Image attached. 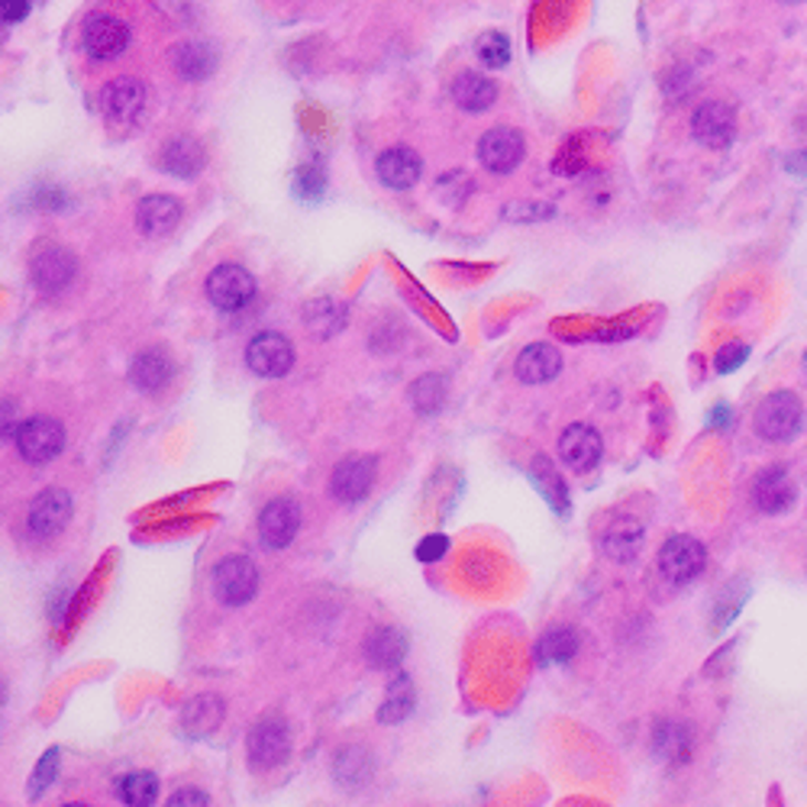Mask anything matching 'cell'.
I'll return each instance as SVG.
<instances>
[{"label":"cell","mask_w":807,"mask_h":807,"mask_svg":"<svg viewBox=\"0 0 807 807\" xmlns=\"http://www.w3.org/2000/svg\"><path fill=\"white\" fill-rule=\"evenodd\" d=\"M323 191H327V174L317 166H300L295 171V194L300 201H320Z\"/></svg>","instance_id":"e575fe53"},{"label":"cell","mask_w":807,"mask_h":807,"mask_svg":"<svg viewBox=\"0 0 807 807\" xmlns=\"http://www.w3.org/2000/svg\"><path fill=\"white\" fill-rule=\"evenodd\" d=\"M785 166H788V171H792V174H798V178H805V181H807V149L795 152V156H792V159H788Z\"/></svg>","instance_id":"b9f144b4"},{"label":"cell","mask_w":807,"mask_h":807,"mask_svg":"<svg viewBox=\"0 0 807 807\" xmlns=\"http://www.w3.org/2000/svg\"><path fill=\"white\" fill-rule=\"evenodd\" d=\"M785 3H798V0H785Z\"/></svg>","instance_id":"ee69618b"},{"label":"cell","mask_w":807,"mask_h":807,"mask_svg":"<svg viewBox=\"0 0 807 807\" xmlns=\"http://www.w3.org/2000/svg\"><path fill=\"white\" fill-rule=\"evenodd\" d=\"M414 708V691H411V681L401 679L391 684V694H387V704L382 708V723H397L404 721Z\"/></svg>","instance_id":"836d02e7"},{"label":"cell","mask_w":807,"mask_h":807,"mask_svg":"<svg viewBox=\"0 0 807 807\" xmlns=\"http://www.w3.org/2000/svg\"><path fill=\"white\" fill-rule=\"evenodd\" d=\"M575 652H578V634L572 627H553L537 643V659L543 666H562L575 659Z\"/></svg>","instance_id":"f1b7e54d"},{"label":"cell","mask_w":807,"mask_h":807,"mask_svg":"<svg viewBox=\"0 0 807 807\" xmlns=\"http://www.w3.org/2000/svg\"><path fill=\"white\" fill-rule=\"evenodd\" d=\"M13 439H17V453L30 466H45L65 449V426L52 417H30L26 424L17 426Z\"/></svg>","instance_id":"3957f363"},{"label":"cell","mask_w":807,"mask_h":807,"mask_svg":"<svg viewBox=\"0 0 807 807\" xmlns=\"http://www.w3.org/2000/svg\"><path fill=\"white\" fill-rule=\"evenodd\" d=\"M211 585L216 601L226 607L249 604L255 597V588H258V569L246 555H226L213 565Z\"/></svg>","instance_id":"6da1fadb"},{"label":"cell","mask_w":807,"mask_h":807,"mask_svg":"<svg viewBox=\"0 0 807 807\" xmlns=\"http://www.w3.org/2000/svg\"><path fill=\"white\" fill-rule=\"evenodd\" d=\"M446 550H449V540L443 533H433V537H426L424 543L417 546V559L421 562H439L446 555Z\"/></svg>","instance_id":"f35d334b"},{"label":"cell","mask_w":807,"mask_h":807,"mask_svg":"<svg viewBox=\"0 0 807 807\" xmlns=\"http://www.w3.org/2000/svg\"><path fill=\"white\" fill-rule=\"evenodd\" d=\"M68 520H72V495L62 488H49L40 498H33L30 513H26V527L40 540L59 537L68 527Z\"/></svg>","instance_id":"30bf717a"},{"label":"cell","mask_w":807,"mask_h":807,"mask_svg":"<svg viewBox=\"0 0 807 807\" xmlns=\"http://www.w3.org/2000/svg\"><path fill=\"white\" fill-rule=\"evenodd\" d=\"M708 553L694 537H669L662 553H659V572L672 585H688L704 572Z\"/></svg>","instance_id":"8992f818"},{"label":"cell","mask_w":807,"mask_h":807,"mask_svg":"<svg viewBox=\"0 0 807 807\" xmlns=\"http://www.w3.org/2000/svg\"><path fill=\"white\" fill-rule=\"evenodd\" d=\"M753 501L756 508L765 513H785L795 505V485L788 478V471L782 468H765L763 475L753 485Z\"/></svg>","instance_id":"ffe728a7"},{"label":"cell","mask_w":807,"mask_h":807,"mask_svg":"<svg viewBox=\"0 0 807 807\" xmlns=\"http://www.w3.org/2000/svg\"><path fill=\"white\" fill-rule=\"evenodd\" d=\"M178 223H181V204L174 198H169V194H149L136 208V226L149 240L169 236Z\"/></svg>","instance_id":"e0dca14e"},{"label":"cell","mask_w":807,"mask_h":807,"mask_svg":"<svg viewBox=\"0 0 807 807\" xmlns=\"http://www.w3.org/2000/svg\"><path fill=\"white\" fill-rule=\"evenodd\" d=\"M475 52H478V59H481L485 68H505L510 62L508 36H505V33H495V30H488V33L478 36Z\"/></svg>","instance_id":"d6a6232c"},{"label":"cell","mask_w":807,"mask_h":807,"mask_svg":"<svg viewBox=\"0 0 807 807\" xmlns=\"http://www.w3.org/2000/svg\"><path fill=\"white\" fill-rule=\"evenodd\" d=\"M746 355H750V349L743 342H730V346H723L721 352L714 355V369L721 375H730V372H736L746 362Z\"/></svg>","instance_id":"8d00e7d4"},{"label":"cell","mask_w":807,"mask_h":807,"mask_svg":"<svg viewBox=\"0 0 807 807\" xmlns=\"http://www.w3.org/2000/svg\"><path fill=\"white\" fill-rule=\"evenodd\" d=\"M30 13V0H0V17L3 23H20Z\"/></svg>","instance_id":"ab89813d"},{"label":"cell","mask_w":807,"mask_h":807,"mask_svg":"<svg viewBox=\"0 0 807 807\" xmlns=\"http://www.w3.org/2000/svg\"><path fill=\"white\" fill-rule=\"evenodd\" d=\"M691 136L708 149H726L736 136V114L721 100H704L691 114Z\"/></svg>","instance_id":"9c48e42d"},{"label":"cell","mask_w":807,"mask_h":807,"mask_svg":"<svg viewBox=\"0 0 807 807\" xmlns=\"http://www.w3.org/2000/svg\"><path fill=\"white\" fill-rule=\"evenodd\" d=\"M379 178L394 191H407L421 181V156L407 146L384 149L379 156Z\"/></svg>","instance_id":"d6986e66"},{"label":"cell","mask_w":807,"mask_h":807,"mask_svg":"<svg viewBox=\"0 0 807 807\" xmlns=\"http://www.w3.org/2000/svg\"><path fill=\"white\" fill-rule=\"evenodd\" d=\"M505 216L508 220H513V223H537V220H550V216H555L553 208H546V204H527V201H517L513 208H508L505 211Z\"/></svg>","instance_id":"74e56055"},{"label":"cell","mask_w":807,"mask_h":807,"mask_svg":"<svg viewBox=\"0 0 807 807\" xmlns=\"http://www.w3.org/2000/svg\"><path fill=\"white\" fill-rule=\"evenodd\" d=\"M453 100L456 107H463L466 114H485L495 100H498V85L478 72H463L453 82Z\"/></svg>","instance_id":"7402d4cb"},{"label":"cell","mask_w":807,"mask_h":807,"mask_svg":"<svg viewBox=\"0 0 807 807\" xmlns=\"http://www.w3.org/2000/svg\"><path fill=\"white\" fill-rule=\"evenodd\" d=\"M411 401L421 414H436L446 404V382L439 375H424L411 387Z\"/></svg>","instance_id":"1f68e13d"},{"label":"cell","mask_w":807,"mask_h":807,"mask_svg":"<svg viewBox=\"0 0 807 807\" xmlns=\"http://www.w3.org/2000/svg\"><path fill=\"white\" fill-rule=\"evenodd\" d=\"M639 546H643V527L634 520H617L604 533V553L617 562H630L639 553Z\"/></svg>","instance_id":"f546056e"},{"label":"cell","mask_w":807,"mask_h":807,"mask_svg":"<svg viewBox=\"0 0 807 807\" xmlns=\"http://www.w3.org/2000/svg\"><path fill=\"white\" fill-rule=\"evenodd\" d=\"M478 159L495 174H510L523 159V136L510 127L488 129L478 142Z\"/></svg>","instance_id":"5bb4252c"},{"label":"cell","mask_w":807,"mask_h":807,"mask_svg":"<svg viewBox=\"0 0 807 807\" xmlns=\"http://www.w3.org/2000/svg\"><path fill=\"white\" fill-rule=\"evenodd\" d=\"M220 721H223V704L216 698H211V694L188 701L184 711H181V726H184L188 736H208V733H213L220 726Z\"/></svg>","instance_id":"4316f807"},{"label":"cell","mask_w":807,"mask_h":807,"mask_svg":"<svg viewBox=\"0 0 807 807\" xmlns=\"http://www.w3.org/2000/svg\"><path fill=\"white\" fill-rule=\"evenodd\" d=\"M375 481V459L372 456H349L333 468L330 491L340 505H355L372 491Z\"/></svg>","instance_id":"9a60e30c"},{"label":"cell","mask_w":807,"mask_h":807,"mask_svg":"<svg viewBox=\"0 0 807 807\" xmlns=\"http://www.w3.org/2000/svg\"><path fill=\"white\" fill-rule=\"evenodd\" d=\"M55 772H59V750H49L40 760V765H36L33 778H30V798H40V792H45L52 785Z\"/></svg>","instance_id":"d590c367"},{"label":"cell","mask_w":807,"mask_h":807,"mask_svg":"<svg viewBox=\"0 0 807 807\" xmlns=\"http://www.w3.org/2000/svg\"><path fill=\"white\" fill-rule=\"evenodd\" d=\"M75 255L62 246H45L30 258V278L43 295H59L72 285L75 278Z\"/></svg>","instance_id":"8fae6325"},{"label":"cell","mask_w":807,"mask_h":807,"mask_svg":"<svg viewBox=\"0 0 807 807\" xmlns=\"http://www.w3.org/2000/svg\"><path fill=\"white\" fill-rule=\"evenodd\" d=\"M255 298V278L243 268V265H216L208 275V300L216 310L236 314L243 307H249Z\"/></svg>","instance_id":"277c9868"},{"label":"cell","mask_w":807,"mask_h":807,"mask_svg":"<svg viewBox=\"0 0 807 807\" xmlns=\"http://www.w3.org/2000/svg\"><path fill=\"white\" fill-rule=\"evenodd\" d=\"M249 763L258 772L265 768H275L288 760V750H291V736H288V726L278 721V718H265V721L255 726L249 733Z\"/></svg>","instance_id":"7c38bea8"},{"label":"cell","mask_w":807,"mask_h":807,"mask_svg":"<svg viewBox=\"0 0 807 807\" xmlns=\"http://www.w3.org/2000/svg\"><path fill=\"white\" fill-rule=\"evenodd\" d=\"M730 424V407L726 404H718L714 417H711V426H726Z\"/></svg>","instance_id":"7bdbcfd3"},{"label":"cell","mask_w":807,"mask_h":807,"mask_svg":"<svg viewBox=\"0 0 807 807\" xmlns=\"http://www.w3.org/2000/svg\"><path fill=\"white\" fill-rule=\"evenodd\" d=\"M169 805L171 807H178V805L204 807L208 805V795H204V792H198V788H181V792H174V795H171Z\"/></svg>","instance_id":"60d3db41"},{"label":"cell","mask_w":807,"mask_h":807,"mask_svg":"<svg viewBox=\"0 0 807 807\" xmlns=\"http://www.w3.org/2000/svg\"><path fill=\"white\" fill-rule=\"evenodd\" d=\"M204 162H208V156H204L201 142L191 136H178L162 149V169L174 178H194L204 169Z\"/></svg>","instance_id":"603a6c76"},{"label":"cell","mask_w":807,"mask_h":807,"mask_svg":"<svg viewBox=\"0 0 807 807\" xmlns=\"http://www.w3.org/2000/svg\"><path fill=\"white\" fill-rule=\"evenodd\" d=\"M304 323H307V330H310L317 340L333 337V333H340L342 323H346V307L330 298L310 300L307 310H304Z\"/></svg>","instance_id":"83f0119b"},{"label":"cell","mask_w":807,"mask_h":807,"mask_svg":"<svg viewBox=\"0 0 807 807\" xmlns=\"http://www.w3.org/2000/svg\"><path fill=\"white\" fill-rule=\"evenodd\" d=\"M246 365L262 379H282L295 365V346L282 333H258L246 349Z\"/></svg>","instance_id":"ba28073f"},{"label":"cell","mask_w":807,"mask_h":807,"mask_svg":"<svg viewBox=\"0 0 807 807\" xmlns=\"http://www.w3.org/2000/svg\"><path fill=\"white\" fill-rule=\"evenodd\" d=\"M97 104H100V114L107 124L127 127V124H136L139 114L146 110V87L136 78H114L100 87Z\"/></svg>","instance_id":"5b68a950"},{"label":"cell","mask_w":807,"mask_h":807,"mask_svg":"<svg viewBox=\"0 0 807 807\" xmlns=\"http://www.w3.org/2000/svg\"><path fill=\"white\" fill-rule=\"evenodd\" d=\"M300 527V508L291 498H275L258 513V537L268 550H285Z\"/></svg>","instance_id":"4fadbf2b"},{"label":"cell","mask_w":807,"mask_h":807,"mask_svg":"<svg viewBox=\"0 0 807 807\" xmlns=\"http://www.w3.org/2000/svg\"><path fill=\"white\" fill-rule=\"evenodd\" d=\"M129 382L142 394H156L171 382V359L162 349H146L129 362Z\"/></svg>","instance_id":"44dd1931"},{"label":"cell","mask_w":807,"mask_h":807,"mask_svg":"<svg viewBox=\"0 0 807 807\" xmlns=\"http://www.w3.org/2000/svg\"><path fill=\"white\" fill-rule=\"evenodd\" d=\"M805 365H807V359H805Z\"/></svg>","instance_id":"f6af8a7d"},{"label":"cell","mask_w":807,"mask_h":807,"mask_svg":"<svg viewBox=\"0 0 807 807\" xmlns=\"http://www.w3.org/2000/svg\"><path fill=\"white\" fill-rule=\"evenodd\" d=\"M801 401L792 391H772L756 411V433L768 443H788L801 426Z\"/></svg>","instance_id":"7a4b0ae2"},{"label":"cell","mask_w":807,"mask_h":807,"mask_svg":"<svg viewBox=\"0 0 807 807\" xmlns=\"http://www.w3.org/2000/svg\"><path fill=\"white\" fill-rule=\"evenodd\" d=\"M513 372H517V379L523 384L553 382L555 375L562 372V355H559V349L550 346V342H530V346L517 355Z\"/></svg>","instance_id":"ac0fdd59"},{"label":"cell","mask_w":807,"mask_h":807,"mask_svg":"<svg viewBox=\"0 0 807 807\" xmlns=\"http://www.w3.org/2000/svg\"><path fill=\"white\" fill-rule=\"evenodd\" d=\"M559 459L572 471H588L601 459V433L588 424H572L559 436Z\"/></svg>","instance_id":"2e32d148"},{"label":"cell","mask_w":807,"mask_h":807,"mask_svg":"<svg viewBox=\"0 0 807 807\" xmlns=\"http://www.w3.org/2000/svg\"><path fill=\"white\" fill-rule=\"evenodd\" d=\"M652 753L662 763H684L691 756V730L679 721L656 723V730H652Z\"/></svg>","instance_id":"d4e9b609"},{"label":"cell","mask_w":807,"mask_h":807,"mask_svg":"<svg viewBox=\"0 0 807 807\" xmlns=\"http://www.w3.org/2000/svg\"><path fill=\"white\" fill-rule=\"evenodd\" d=\"M171 65L184 82H204L216 68V52L208 43H181L171 52Z\"/></svg>","instance_id":"cb8c5ba5"},{"label":"cell","mask_w":807,"mask_h":807,"mask_svg":"<svg viewBox=\"0 0 807 807\" xmlns=\"http://www.w3.org/2000/svg\"><path fill=\"white\" fill-rule=\"evenodd\" d=\"M365 656L375 669H397L401 659L407 656V639L394 627H382L365 639Z\"/></svg>","instance_id":"484cf974"},{"label":"cell","mask_w":807,"mask_h":807,"mask_svg":"<svg viewBox=\"0 0 807 807\" xmlns=\"http://www.w3.org/2000/svg\"><path fill=\"white\" fill-rule=\"evenodd\" d=\"M82 45H85V52L91 59L110 62V59H117V55L127 52V23L117 20V17H110V13H97V17L85 20V26H82Z\"/></svg>","instance_id":"52a82bcc"},{"label":"cell","mask_w":807,"mask_h":807,"mask_svg":"<svg viewBox=\"0 0 807 807\" xmlns=\"http://www.w3.org/2000/svg\"><path fill=\"white\" fill-rule=\"evenodd\" d=\"M117 795H120L124 805L132 807L156 805V798H159V778L149 775V772H132V775H127V778L117 782Z\"/></svg>","instance_id":"4dcf8cb0"}]
</instances>
